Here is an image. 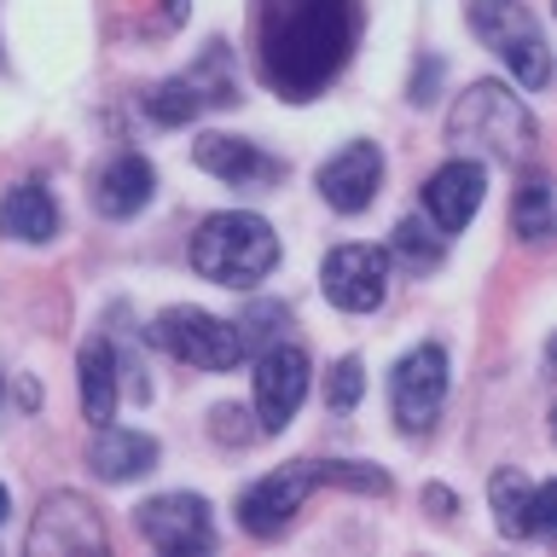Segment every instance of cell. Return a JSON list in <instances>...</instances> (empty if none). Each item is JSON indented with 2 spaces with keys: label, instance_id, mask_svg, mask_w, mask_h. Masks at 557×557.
I'll return each instance as SVG.
<instances>
[{
  "label": "cell",
  "instance_id": "6da1fadb",
  "mask_svg": "<svg viewBox=\"0 0 557 557\" xmlns=\"http://www.w3.org/2000/svg\"><path fill=\"white\" fill-rule=\"evenodd\" d=\"M360 12L355 0H261L256 7V47L261 76L285 99H313L343 76L355 52Z\"/></svg>",
  "mask_w": 557,
  "mask_h": 557
},
{
  "label": "cell",
  "instance_id": "7a4b0ae2",
  "mask_svg": "<svg viewBox=\"0 0 557 557\" xmlns=\"http://www.w3.org/2000/svg\"><path fill=\"white\" fill-rule=\"evenodd\" d=\"M447 139H453L459 151H470L476 163H482V157H494V163H529L540 128H534L529 104H522L511 87L476 82V87H465L459 104H453Z\"/></svg>",
  "mask_w": 557,
  "mask_h": 557
},
{
  "label": "cell",
  "instance_id": "3957f363",
  "mask_svg": "<svg viewBox=\"0 0 557 557\" xmlns=\"http://www.w3.org/2000/svg\"><path fill=\"white\" fill-rule=\"evenodd\" d=\"M191 268H198L209 285L256 290L261 278L278 268V233L261 215H250V209L209 215L198 233H191Z\"/></svg>",
  "mask_w": 557,
  "mask_h": 557
},
{
  "label": "cell",
  "instance_id": "277c9868",
  "mask_svg": "<svg viewBox=\"0 0 557 557\" xmlns=\"http://www.w3.org/2000/svg\"><path fill=\"white\" fill-rule=\"evenodd\" d=\"M470 29L494 59L511 70L522 87H546L552 82V52L540 35V17L522 0H470Z\"/></svg>",
  "mask_w": 557,
  "mask_h": 557
},
{
  "label": "cell",
  "instance_id": "5b68a950",
  "mask_svg": "<svg viewBox=\"0 0 557 557\" xmlns=\"http://www.w3.org/2000/svg\"><path fill=\"white\" fill-rule=\"evenodd\" d=\"M151 337L169 348L174 360L198 366V372H233V366L244 360V337L233 320H215V313L203 308H169L157 313Z\"/></svg>",
  "mask_w": 557,
  "mask_h": 557
},
{
  "label": "cell",
  "instance_id": "8992f818",
  "mask_svg": "<svg viewBox=\"0 0 557 557\" xmlns=\"http://www.w3.org/2000/svg\"><path fill=\"white\" fill-rule=\"evenodd\" d=\"M442 400H447V348L424 343V348H412V355H400V366L389 372L395 424L407 435H430L435 418H442Z\"/></svg>",
  "mask_w": 557,
  "mask_h": 557
},
{
  "label": "cell",
  "instance_id": "52a82bcc",
  "mask_svg": "<svg viewBox=\"0 0 557 557\" xmlns=\"http://www.w3.org/2000/svg\"><path fill=\"white\" fill-rule=\"evenodd\" d=\"M313 487H320V476H313V465H308V459L268 470L261 482H250V487L238 494V522H244V534H256V540L285 534Z\"/></svg>",
  "mask_w": 557,
  "mask_h": 557
},
{
  "label": "cell",
  "instance_id": "ba28073f",
  "mask_svg": "<svg viewBox=\"0 0 557 557\" xmlns=\"http://www.w3.org/2000/svg\"><path fill=\"white\" fill-rule=\"evenodd\" d=\"M29 557H82V552H104V522L82 494H47L35 511L29 534H24Z\"/></svg>",
  "mask_w": 557,
  "mask_h": 557
},
{
  "label": "cell",
  "instance_id": "9c48e42d",
  "mask_svg": "<svg viewBox=\"0 0 557 557\" xmlns=\"http://www.w3.org/2000/svg\"><path fill=\"white\" fill-rule=\"evenodd\" d=\"M308 395V355L302 343L278 337L256 355V430H285Z\"/></svg>",
  "mask_w": 557,
  "mask_h": 557
},
{
  "label": "cell",
  "instance_id": "30bf717a",
  "mask_svg": "<svg viewBox=\"0 0 557 557\" xmlns=\"http://www.w3.org/2000/svg\"><path fill=\"white\" fill-rule=\"evenodd\" d=\"M320 285L343 313H372L389 296V250H377V244H337L320 268Z\"/></svg>",
  "mask_w": 557,
  "mask_h": 557
},
{
  "label": "cell",
  "instance_id": "8fae6325",
  "mask_svg": "<svg viewBox=\"0 0 557 557\" xmlns=\"http://www.w3.org/2000/svg\"><path fill=\"white\" fill-rule=\"evenodd\" d=\"M139 534L151 540L157 552L186 557V552H209L215 546V522H209V499L203 494H157L134 511Z\"/></svg>",
  "mask_w": 557,
  "mask_h": 557
},
{
  "label": "cell",
  "instance_id": "7c38bea8",
  "mask_svg": "<svg viewBox=\"0 0 557 557\" xmlns=\"http://www.w3.org/2000/svg\"><path fill=\"white\" fill-rule=\"evenodd\" d=\"M226 99H238V94H233V82H226V52L215 41L203 52V70H186V76H169V82L151 87L146 116L163 122V128H181V122H191L203 104H226Z\"/></svg>",
  "mask_w": 557,
  "mask_h": 557
},
{
  "label": "cell",
  "instance_id": "4fadbf2b",
  "mask_svg": "<svg viewBox=\"0 0 557 557\" xmlns=\"http://www.w3.org/2000/svg\"><path fill=\"white\" fill-rule=\"evenodd\" d=\"M482 191H487V169L476 163V157H453V163H442L430 174V186H424V209H430V226L442 238L453 233H465L470 221H476V209H482Z\"/></svg>",
  "mask_w": 557,
  "mask_h": 557
},
{
  "label": "cell",
  "instance_id": "5bb4252c",
  "mask_svg": "<svg viewBox=\"0 0 557 557\" xmlns=\"http://www.w3.org/2000/svg\"><path fill=\"white\" fill-rule=\"evenodd\" d=\"M487 499H494V522H499L505 540L546 534L552 522H557V487H534L522 470H494Z\"/></svg>",
  "mask_w": 557,
  "mask_h": 557
},
{
  "label": "cell",
  "instance_id": "9a60e30c",
  "mask_svg": "<svg viewBox=\"0 0 557 557\" xmlns=\"http://www.w3.org/2000/svg\"><path fill=\"white\" fill-rule=\"evenodd\" d=\"M377 186H383V151L372 146V139L343 146V151L320 169V198L337 209V215H360V209H372Z\"/></svg>",
  "mask_w": 557,
  "mask_h": 557
},
{
  "label": "cell",
  "instance_id": "2e32d148",
  "mask_svg": "<svg viewBox=\"0 0 557 557\" xmlns=\"http://www.w3.org/2000/svg\"><path fill=\"white\" fill-rule=\"evenodd\" d=\"M191 157H198L203 174H215L226 186H244V191H268V186L285 181V163H278V157H268L261 146L233 139V134H203L198 146H191Z\"/></svg>",
  "mask_w": 557,
  "mask_h": 557
},
{
  "label": "cell",
  "instance_id": "e0dca14e",
  "mask_svg": "<svg viewBox=\"0 0 557 557\" xmlns=\"http://www.w3.org/2000/svg\"><path fill=\"white\" fill-rule=\"evenodd\" d=\"M151 186H157V174H151L146 157L122 151L116 163H104V174L94 181V209L104 221H128V215H139V209L151 203Z\"/></svg>",
  "mask_w": 557,
  "mask_h": 557
},
{
  "label": "cell",
  "instance_id": "ac0fdd59",
  "mask_svg": "<svg viewBox=\"0 0 557 557\" xmlns=\"http://www.w3.org/2000/svg\"><path fill=\"white\" fill-rule=\"evenodd\" d=\"M87 465H94L99 482H134V476H146V470H157V435L104 424L94 435V447H87Z\"/></svg>",
  "mask_w": 557,
  "mask_h": 557
},
{
  "label": "cell",
  "instance_id": "d6986e66",
  "mask_svg": "<svg viewBox=\"0 0 557 557\" xmlns=\"http://www.w3.org/2000/svg\"><path fill=\"white\" fill-rule=\"evenodd\" d=\"M0 233L17 244H47L59 233V203L41 181H17L7 198H0Z\"/></svg>",
  "mask_w": 557,
  "mask_h": 557
},
{
  "label": "cell",
  "instance_id": "ffe728a7",
  "mask_svg": "<svg viewBox=\"0 0 557 557\" xmlns=\"http://www.w3.org/2000/svg\"><path fill=\"white\" fill-rule=\"evenodd\" d=\"M76 372H82V418L94 430L116 424V348L104 343V337H94V343L82 348Z\"/></svg>",
  "mask_w": 557,
  "mask_h": 557
},
{
  "label": "cell",
  "instance_id": "44dd1931",
  "mask_svg": "<svg viewBox=\"0 0 557 557\" xmlns=\"http://www.w3.org/2000/svg\"><path fill=\"white\" fill-rule=\"evenodd\" d=\"M511 226L529 244H540L552 233V186H546V174H529V181L517 186V203H511Z\"/></svg>",
  "mask_w": 557,
  "mask_h": 557
},
{
  "label": "cell",
  "instance_id": "7402d4cb",
  "mask_svg": "<svg viewBox=\"0 0 557 557\" xmlns=\"http://www.w3.org/2000/svg\"><path fill=\"white\" fill-rule=\"evenodd\" d=\"M395 256L407 261V268L430 273V268H442V256H447V238L435 233V226H424L418 215H407V221L395 226Z\"/></svg>",
  "mask_w": 557,
  "mask_h": 557
},
{
  "label": "cell",
  "instance_id": "603a6c76",
  "mask_svg": "<svg viewBox=\"0 0 557 557\" xmlns=\"http://www.w3.org/2000/svg\"><path fill=\"white\" fill-rule=\"evenodd\" d=\"M233 325H238V337H244V355H250V348L261 355V348H268V343H278V337H285L290 313L278 308V302H256V308L244 313V320H233Z\"/></svg>",
  "mask_w": 557,
  "mask_h": 557
},
{
  "label": "cell",
  "instance_id": "cb8c5ba5",
  "mask_svg": "<svg viewBox=\"0 0 557 557\" xmlns=\"http://www.w3.org/2000/svg\"><path fill=\"white\" fill-rule=\"evenodd\" d=\"M360 395H366V366L348 355V360L331 366V377H325V407H331V412H355Z\"/></svg>",
  "mask_w": 557,
  "mask_h": 557
},
{
  "label": "cell",
  "instance_id": "d4e9b609",
  "mask_svg": "<svg viewBox=\"0 0 557 557\" xmlns=\"http://www.w3.org/2000/svg\"><path fill=\"white\" fill-rule=\"evenodd\" d=\"M313 476L331 482V487H355V494H389V476L372 465H355V459H337V465H313Z\"/></svg>",
  "mask_w": 557,
  "mask_h": 557
},
{
  "label": "cell",
  "instance_id": "484cf974",
  "mask_svg": "<svg viewBox=\"0 0 557 557\" xmlns=\"http://www.w3.org/2000/svg\"><path fill=\"white\" fill-rule=\"evenodd\" d=\"M244 418H250L244 407H215V412H209V430H215V442H233V447L250 442L256 424H244Z\"/></svg>",
  "mask_w": 557,
  "mask_h": 557
},
{
  "label": "cell",
  "instance_id": "4316f807",
  "mask_svg": "<svg viewBox=\"0 0 557 557\" xmlns=\"http://www.w3.org/2000/svg\"><path fill=\"white\" fill-rule=\"evenodd\" d=\"M430 505H435V517H453V494H447V487H430V494H424Z\"/></svg>",
  "mask_w": 557,
  "mask_h": 557
},
{
  "label": "cell",
  "instance_id": "83f0119b",
  "mask_svg": "<svg viewBox=\"0 0 557 557\" xmlns=\"http://www.w3.org/2000/svg\"><path fill=\"white\" fill-rule=\"evenodd\" d=\"M7 517H12V494L0 487V529H7Z\"/></svg>",
  "mask_w": 557,
  "mask_h": 557
},
{
  "label": "cell",
  "instance_id": "f1b7e54d",
  "mask_svg": "<svg viewBox=\"0 0 557 557\" xmlns=\"http://www.w3.org/2000/svg\"><path fill=\"white\" fill-rule=\"evenodd\" d=\"M0 395H7V377H0Z\"/></svg>",
  "mask_w": 557,
  "mask_h": 557
}]
</instances>
